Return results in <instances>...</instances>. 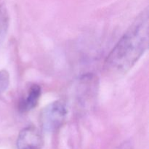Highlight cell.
<instances>
[{
  "label": "cell",
  "instance_id": "1",
  "mask_svg": "<svg viewBox=\"0 0 149 149\" xmlns=\"http://www.w3.org/2000/svg\"><path fill=\"white\" fill-rule=\"evenodd\" d=\"M149 40L148 9L144 10L119 39L105 61L112 74H125L146 51Z\"/></svg>",
  "mask_w": 149,
  "mask_h": 149
},
{
  "label": "cell",
  "instance_id": "2",
  "mask_svg": "<svg viewBox=\"0 0 149 149\" xmlns=\"http://www.w3.org/2000/svg\"><path fill=\"white\" fill-rule=\"evenodd\" d=\"M67 109L63 102L56 100L49 103L42 109L40 122L44 131L52 132L61 127L65 121Z\"/></svg>",
  "mask_w": 149,
  "mask_h": 149
},
{
  "label": "cell",
  "instance_id": "3",
  "mask_svg": "<svg viewBox=\"0 0 149 149\" xmlns=\"http://www.w3.org/2000/svg\"><path fill=\"white\" fill-rule=\"evenodd\" d=\"M44 141L42 133L34 126L23 128L17 139V149H42Z\"/></svg>",
  "mask_w": 149,
  "mask_h": 149
},
{
  "label": "cell",
  "instance_id": "4",
  "mask_svg": "<svg viewBox=\"0 0 149 149\" xmlns=\"http://www.w3.org/2000/svg\"><path fill=\"white\" fill-rule=\"evenodd\" d=\"M40 86L38 84H33L29 88V93L26 97L20 100L18 104V109L20 112H27L34 109L38 104L41 96Z\"/></svg>",
  "mask_w": 149,
  "mask_h": 149
},
{
  "label": "cell",
  "instance_id": "5",
  "mask_svg": "<svg viewBox=\"0 0 149 149\" xmlns=\"http://www.w3.org/2000/svg\"><path fill=\"white\" fill-rule=\"evenodd\" d=\"M9 26V15L4 4H0V41L3 40L7 34Z\"/></svg>",
  "mask_w": 149,
  "mask_h": 149
},
{
  "label": "cell",
  "instance_id": "6",
  "mask_svg": "<svg viewBox=\"0 0 149 149\" xmlns=\"http://www.w3.org/2000/svg\"><path fill=\"white\" fill-rule=\"evenodd\" d=\"M10 84V74L6 70L0 71V93L5 91Z\"/></svg>",
  "mask_w": 149,
  "mask_h": 149
}]
</instances>
